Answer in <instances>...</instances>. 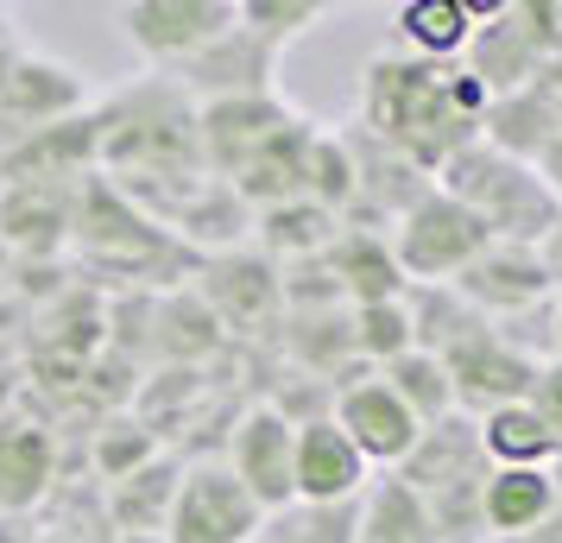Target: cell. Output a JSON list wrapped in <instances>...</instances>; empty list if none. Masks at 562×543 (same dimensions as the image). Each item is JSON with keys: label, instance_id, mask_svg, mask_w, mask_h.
Wrapping results in <instances>:
<instances>
[{"label": "cell", "instance_id": "6da1fadb", "mask_svg": "<svg viewBox=\"0 0 562 543\" xmlns=\"http://www.w3.org/2000/svg\"><path fill=\"white\" fill-rule=\"evenodd\" d=\"M486 108V89L461 64H424L385 45L360 70V127L405 152L424 178H442L468 146H481Z\"/></svg>", "mask_w": 562, "mask_h": 543}, {"label": "cell", "instance_id": "7a4b0ae2", "mask_svg": "<svg viewBox=\"0 0 562 543\" xmlns=\"http://www.w3.org/2000/svg\"><path fill=\"white\" fill-rule=\"evenodd\" d=\"M95 139H102V178L114 190H165V183L209 178L203 158V108L183 95L178 77H139L133 89L108 95L95 108Z\"/></svg>", "mask_w": 562, "mask_h": 543}, {"label": "cell", "instance_id": "3957f363", "mask_svg": "<svg viewBox=\"0 0 562 543\" xmlns=\"http://www.w3.org/2000/svg\"><path fill=\"white\" fill-rule=\"evenodd\" d=\"M486 474H493V462H486V449H481V423L468 411L430 423L417 437V449H411V462L398 467V480L430 506V524L442 543L486 538V512H481Z\"/></svg>", "mask_w": 562, "mask_h": 543}, {"label": "cell", "instance_id": "277c9868", "mask_svg": "<svg viewBox=\"0 0 562 543\" xmlns=\"http://www.w3.org/2000/svg\"><path fill=\"white\" fill-rule=\"evenodd\" d=\"M436 183H442L456 203L474 208L493 240H512V247H543V234L562 222V190L543 178V165L493 152L486 139L468 146Z\"/></svg>", "mask_w": 562, "mask_h": 543}, {"label": "cell", "instance_id": "5b68a950", "mask_svg": "<svg viewBox=\"0 0 562 543\" xmlns=\"http://www.w3.org/2000/svg\"><path fill=\"white\" fill-rule=\"evenodd\" d=\"M474 38L461 70L486 89V102L537 89V77L562 57L557 38V0H468Z\"/></svg>", "mask_w": 562, "mask_h": 543}, {"label": "cell", "instance_id": "8992f818", "mask_svg": "<svg viewBox=\"0 0 562 543\" xmlns=\"http://www.w3.org/2000/svg\"><path fill=\"white\" fill-rule=\"evenodd\" d=\"M70 240L89 253V265H95V272H127V279H146V272H153V253L190 259V247H178V240L158 228L153 215L133 203V196H121L102 171L82 183V196H77V234H70Z\"/></svg>", "mask_w": 562, "mask_h": 543}, {"label": "cell", "instance_id": "52a82bcc", "mask_svg": "<svg viewBox=\"0 0 562 543\" xmlns=\"http://www.w3.org/2000/svg\"><path fill=\"white\" fill-rule=\"evenodd\" d=\"M486 247H493V234L481 228V215L456 203L442 183L392 228V253H398V272L411 285H456Z\"/></svg>", "mask_w": 562, "mask_h": 543}, {"label": "cell", "instance_id": "ba28073f", "mask_svg": "<svg viewBox=\"0 0 562 543\" xmlns=\"http://www.w3.org/2000/svg\"><path fill=\"white\" fill-rule=\"evenodd\" d=\"M114 20H121L133 52L171 77L240 20V0H121Z\"/></svg>", "mask_w": 562, "mask_h": 543}, {"label": "cell", "instance_id": "9c48e42d", "mask_svg": "<svg viewBox=\"0 0 562 543\" xmlns=\"http://www.w3.org/2000/svg\"><path fill=\"white\" fill-rule=\"evenodd\" d=\"M259 531H266V506L234 480L228 462L183 467L165 543H259Z\"/></svg>", "mask_w": 562, "mask_h": 543}, {"label": "cell", "instance_id": "30bf717a", "mask_svg": "<svg viewBox=\"0 0 562 543\" xmlns=\"http://www.w3.org/2000/svg\"><path fill=\"white\" fill-rule=\"evenodd\" d=\"M228 467H234V480L266 506V518L297 506V423L279 405L240 411L234 417V437H228Z\"/></svg>", "mask_w": 562, "mask_h": 543}, {"label": "cell", "instance_id": "8fae6325", "mask_svg": "<svg viewBox=\"0 0 562 543\" xmlns=\"http://www.w3.org/2000/svg\"><path fill=\"white\" fill-rule=\"evenodd\" d=\"M89 108H95V102H89V82H82L77 64L26 52L20 64H13L7 102H0V152H7V146H20V139H32V133H45V127L82 121Z\"/></svg>", "mask_w": 562, "mask_h": 543}, {"label": "cell", "instance_id": "7c38bea8", "mask_svg": "<svg viewBox=\"0 0 562 543\" xmlns=\"http://www.w3.org/2000/svg\"><path fill=\"white\" fill-rule=\"evenodd\" d=\"M279 57L284 52L272 38H259L254 26L234 20L209 52H196L171 77L183 82V95L196 108H215V102H240V95H279Z\"/></svg>", "mask_w": 562, "mask_h": 543}, {"label": "cell", "instance_id": "4fadbf2b", "mask_svg": "<svg viewBox=\"0 0 562 543\" xmlns=\"http://www.w3.org/2000/svg\"><path fill=\"white\" fill-rule=\"evenodd\" d=\"M335 423L348 430V442H355L367 462L392 467V474L411 462V449H417V437H424V423L405 411V398L385 386L380 373H367V380L335 392Z\"/></svg>", "mask_w": 562, "mask_h": 543}, {"label": "cell", "instance_id": "5bb4252c", "mask_svg": "<svg viewBox=\"0 0 562 543\" xmlns=\"http://www.w3.org/2000/svg\"><path fill=\"white\" fill-rule=\"evenodd\" d=\"M196 297H203L209 310L222 316V329H266L284 304V279L279 265L266 253H247V247H234V253H215L196 265Z\"/></svg>", "mask_w": 562, "mask_h": 543}, {"label": "cell", "instance_id": "9a60e30c", "mask_svg": "<svg viewBox=\"0 0 562 543\" xmlns=\"http://www.w3.org/2000/svg\"><path fill=\"white\" fill-rule=\"evenodd\" d=\"M456 291L486 316V323H506V316H525L537 304H550V272H543V253L537 247H512V240H493L468 272L456 279Z\"/></svg>", "mask_w": 562, "mask_h": 543}, {"label": "cell", "instance_id": "2e32d148", "mask_svg": "<svg viewBox=\"0 0 562 543\" xmlns=\"http://www.w3.org/2000/svg\"><path fill=\"white\" fill-rule=\"evenodd\" d=\"M341 139H348V158H355V208L373 215V222H385V234H392L411 208L436 190V178H424L405 152H392L385 139H373L360 121L341 133ZM355 208H348V215H355Z\"/></svg>", "mask_w": 562, "mask_h": 543}, {"label": "cell", "instance_id": "e0dca14e", "mask_svg": "<svg viewBox=\"0 0 562 543\" xmlns=\"http://www.w3.org/2000/svg\"><path fill=\"white\" fill-rule=\"evenodd\" d=\"M373 487V462L360 455L348 430L323 417L297 430V506H355Z\"/></svg>", "mask_w": 562, "mask_h": 543}, {"label": "cell", "instance_id": "ac0fdd59", "mask_svg": "<svg viewBox=\"0 0 562 543\" xmlns=\"http://www.w3.org/2000/svg\"><path fill=\"white\" fill-rule=\"evenodd\" d=\"M442 366H449L456 405L468 417H493V411H506V405H525V398H531V380H537V361H525L518 348H506L493 329H486L481 341L456 348Z\"/></svg>", "mask_w": 562, "mask_h": 543}, {"label": "cell", "instance_id": "d6986e66", "mask_svg": "<svg viewBox=\"0 0 562 543\" xmlns=\"http://www.w3.org/2000/svg\"><path fill=\"white\" fill-rule=\"evenodd\" d=\"M297 121V108L284 102V95H240V102H215L203 108V158H209V178L228 183L247 158L284 133Z\"/></svg>", "mask_w": 562, "mask_h": 543}, {"label": "cell", "instance_id": "ffe728a7", "mask_svg": "<svg viewBox=\"0 0 562 543\" xmlns=\"http://www.w3.org/2000/svg\"><path fill=\"white\" fill-rule=\"evenodd\" d=\"M52 480H57V437L38 417L7 411L0 417V512L26 518L32 506H45Z\"/></svg>", "mask_w": 562, "mask_h": 543}, {"label": "cell", "instance_id": "44dd1931", "mask_svg": "<svg viewBox=\"0 0 562 543\" xmlns=\"http://www.w3.org/2000/svg\"><path fill=\"white\" fill-rule=\"evenodd\" d=\"M335 279V297L360 310V304H392V297H405L411 279L398 272V253H392V234L385 228H348L335 240L329 253H323Z\"/></svg>", "mask_w": 562, "mask_h": 543}, {"label": "cell", "instance_id": "7402d4cb", "mask_svg": "<svg viewBox=\"0 0 562 543\" xmlns=\"http://www.w3.org/2000/svg\"><path fill=\"white\" fill-rule=\"evenodd\" d=\"M82 183H0V234L26 253H52L77 234Z\"/></svg>", "mask_w": 562, "mask_h": 543}, {"label": "cell", "instance_id": "603a6c76", "mask_svg": "<svg viewBox=\"0 0 562 543\" xmlns=\"http://www.w3.org/2000/svg\"><path fill=\"white\" fill-rule=\"evenodd\" d=\"M562 493L550 467H493L486 474V538H537L557 518Z\"/></svg>", "mask_w": 562, "mask_h": 543}, {"label": "cell", "instance_id": "cb8c5ba5", "mask_svg": "<svg viewBox=\"0 0 562 543\" xmlns=\"http://www.w3.org/2000/svg\"><path fill=\"white\" fill-rule=\"evenodd\" d=\"M474 38L468 0H405L392 13V52L424 57V64H461Z\"/></svg>", "mask_w": 562, "mask_h": 543}, {"label": "cell", "instance_id": "d4e9b609", "mask_svg": "<svg viewBox=\"0 0 562 543\" xmlns=\"http://www.w3.org/2000/svg\"><path fill=\"white\" fill-rule=\"evenodd\" d=\"M178 487H183V467L171 462V455H158V462H146L139 474L114 480V487H108V518H114V531H121V538H158L165 543Z\"/></svg>", "mask_w": 562, "mask_h": 543}, {"label": "cell", "instance_id": "484cf974", "mask_svg": "<svg viewBox=\"0 0 562 543\" xmlns=\"http://www.w3.org/2000/svg\"><path fill=\"white\" fill-rule=\"evenodd\" d=\"M405 304H411V336H417V348L436 354V361H449L456 348H468V341H481L486 329H493L456 285H411Z\"/></svg>", "mask_w": 562, "mask_h": 543}, {"label": "cell", "instance_id": "4316f807", "mask_svg": "<svg viewBox=\"0 0 562 543\" xmlns=\"http://www.w3.org/2000/svg\"><path fill=\"white\" fill-rule=\"evenodd\" d=\"M557 127H562V114L550 108V95H543V89H518V95H499V102L486 108L481 139L493 146V152H506V158L543 165L550 139H557Z\"/></svg>", "mask_w": 562, "mask_h": 543}, {"label": "cell", "instance_id": "83f0119b", "mask_svg": "<svg viewBox=\"0 0 562 543\" xmlns=\"http://www.w3.org/2000/svg\"><path fill=\"white\" fill-rule=\"evenodd\" d=\"M355 543H442V538H436V524H430V506L398 474H385L360 499V538Z\"/></svg>", "mask_w": 562, "mask_h": 543}, {"label": "cell", "instance_id": "f1b7e54d", "mask_svg": "<svg viewBox=\"0 0 562 543\" xmlns=\"http://www.w3.org/2000/svg\"><path fill=\"white\" fill-rule=\"evenodd\" d=\"M481 423V449L493 467H557L562 442L543 430V417L531 405H506L493 417H474Z\"/></svg>", "mask_w": 562, "mask_h": 543}, {"label": "cell", "instance_id": "f546056e", "mask_svg": "<svg viewBox=\"0 0 562 543\" xmlns=\"http://www.w3.org/2000/svg\"><path fill=\"white\" fill-rule=\"evenodd\" d=\"M348 234V222L335 215V208L323 203H279V208H266L259 215V240H266V259L272 253H297V259H323Z\"/></svg>", "mask_w": 562, "mask_h": 543}, {"label": "cell", "instance_id": "4dcf8cb0", "mask_svg": "<svg viewBox=\"0 0 562 543\" xmlns=\"http://www.w3.org/2000/svg\"><path fill=\"white\" fill-rule=\"evenodd\" d=\"M380 380L398 398H405V411L430 430V423H442V417H456V380H449V366L436 361V354H424V348H411V354H398V361L380 366Z\"/></svg>", "mask_w": 562, "mask_h": 543}, {"label": "cell", "instance_id": "1f68e13d", "mask_svg": "<svg viewBox=\"0 0 562 543\" xmlns=\"http://www.w3.org/2000/svg\"><path fill=\"white\" fill-rule=\"evenodd\" d=\"M348 329H355V354H367V361H373V373H380L385 361H398V354H411V348H417V336H411V304H405V297L348 310Z\"/></svg>", "mask_w": 562, "mask_h": 543}, {"label": "cell", "instance_id": "d6a6232c", "mask_svg": "<svg viewBox=\"0 0 562 543\" xmlns=\"http://www.w3.org/2000/svg\"><path fill=\"white\" fill-rule=\"evenodd\" d=\"M335 7L329 0H240V26H254L259 38H272V45H291V38H304L329 20Z\"/></svg>", "mask_w": 562, "mask_h": 543}, {"label": "cell", "instance_id": "836d02e7", "mask_svg": "<svg viewBox=\"0 0 562 543\" xmlns=\"http://www.w3.org/2000/svg\"><path fill=\"white\" fill-rule=\"evenodd\" d=\"M146 462H158L153 423H102V437H95V474H102L108 487L139 474Z\"/></svg>", "mask_w": 562, "mask_h": 543}, {"label": "cell", "instance_id": "e575fe53", "mask_svg": "<svg viewBox=\"0 0 562 543\" xmlns=\"http://www.w3.org/2000/svg\"><path fill=\"white\" fill-rule=\"evenodd\" d=\"M537 417H543V430L562 442V361H543L531 380V398H525Z\"/></svg>", "mask_w": 562, "mask_h": 543}, {"label": "cell", "instance_id": "d590c367", "mask_svg": "<svg viewBox=\"0 0 562 543\" xmlns=\"http://www.w3.org/2000/svg\"><path fill=\"white\" fill-rule=\"evenodd\" d=\"M26 57V45L13 38V26H7V13H0V102H7V82H13V64Z\"/></svg>", "mask_w": 562, "mask_h": 543}, {"label": "cell", "instance_id": "8d00e7d4", "mask_svg": "<svg viewBox=\"0 0 562 543\" xmlns=\"http://www.w3.org/2000/svg\"><path fill=\"white\" fill-rule=\"evenodd\" d=\"M537 253H543V272H550V291L562 297V222H557L550 234H543V247H537Z\"/></svg>", "mask_w": 562, "mask_h": 543}, {"label": "cell", "instance_id": "74e56055", "mask_svg": "<svg viewBox=\"0 0 562 543\" xmlns=\"http://www.w3.org/2000/svg\"><path fill=\"white\" fill-rule=\"evenodd\" d=\"M537 89H543V95H550V108L562 114V57L550 64V70H543V77H537Z\"/></svg>", "mask_w": 562, "mask_h": 543}, {"label": "cell", "instance_id": "f35d334b", "mask_svg": "<svg viewBox=\"0 0 562 543\" xmlns=\"http://www.w3.org/2000/svg\"><path fill=\"white\" fill-rule=\"evenodd\" d=\"M557 361H562V297H557Z\"/></svg>", "mask_w": 562, "mask_h": 543}, {"label": "cell", "instance_id": "ab89813d", "mask_svg": "<svg viewBox=\"0 0 562 543\" xmlns=\"http://www.w3.org/2000/svg\"><path fill=\"white\" fill-rule=\"evenodd\" d=\"M550 474H557V493H562V455H557V467H550Z\"/></svg>", "mask_w": 562, "mask_h": 543}, {"label": "cell", "instance_id": "60d3db41", "mask_svg": "<svg viewBox=\"0 0 562 543\" xmlns=\"http://www.w3.org/2000/svg\"><path fill=\"white\" fill-rule=\"evenodd\" d=\"M557 38H562V0H557Z\"/></svg>", "mask_w": 562, "mask_h": 543}]
</instances>
